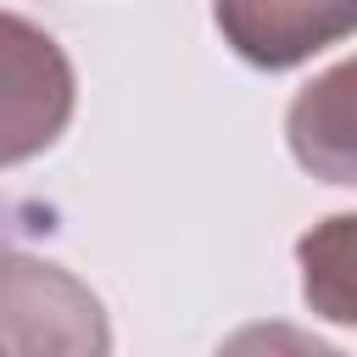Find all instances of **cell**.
<instances>
[{"label":"cell","mask_w":357,"mask_h":357,"mask_svg":"<svg viewBox=\"0 0 357 357\" xmlns=\"http://www.w3.org/2000/svg\"><path fill=\"white\" fill-rule=\"evenodd\" d=\"M0 357H112L100 296L61 262L0 257Z\"/></svg>","instance_id":"6da1fadb"},{"label":"cell","mask_w":357,"mask_h":357,"mask_svg":"<svg viewBox=\"0 0 357 357\" xmlns=\"http://www.w3.org/2000/svg\"><path fill=\"white\" fill-rule=\"evenodd\" d=\"M78 106V78L56 33L0 11V173L61 139Z\"/></svg>","instance_id":"7a4b0ae2"},{"label":"cell","mask_w":357,"mask_h":357,"mask_svg":"<svg viewBox=\"0 0 357 357\" xmlns=\"http://www.w3.org/2000/svg\"><path fill=\"white\" fill-rule=\"evenodd\" d=\"M212 17L240 61L296 67L357 28V0H212Z\"/></svg>","instance_id":"3957f363"},{"label":"cell","mask_w":357,"mask_h":357,"mask_svg":"<svg viewBox=\"0 0 357 357\" xmlns=\"http://www.w3.org/2000/svg\"><path fill=\"white\" fill-rule=\"evenodd\" d=\"M351 67L340 61L318 84H307L290 106V151L301 167L324 173L329 184H351Z\"/></svg>","instance_id":"277c9868"},{"label":"cell","mask_w":357,"mask_h":357,"mask_svg":"<svg viewBox=\"0 0 357 357\" xmlns=\"http://www.w3.org/2000/svg\"><path fill=\"white\" fill-rule=\"evenodd\" d=\"M351 212H340V218H329L318 234H307L301 240V290H307V301L324 312V318H335V324H351L357 312H351Z\"/></svg>","instance_id":"5b68a950"},{"label":"cell","mask_w":357,"mask_h":357,"mask_svg":"<svg viewBox=\"0 0 357 357\" xmlns=\"http://www.w3.org/2000/svg\"><path fill=\"white\" fill-rule=\"evenodd\" d=\"M212 357H346V351L329 346V340H318L312 329H296V324L268 318V324H245V329H234Z\"/></svg>","instance_id":"8992f818"},{"label":"cell","mask_w":357,"mask_h":357,"mask_svg":"<svg viewBox=\"0 0 357 357\" xmlns=\"http://www.w3.org/2000/svg\"><path fill=\"white\" fill-rule=\"evenodd\" d=\"M11 223H17V218H11V206L0 201V257H6V251H17V245H11V234H17Z\"/></svg>","instance_id":"52a82bcc"}]
</instances>
